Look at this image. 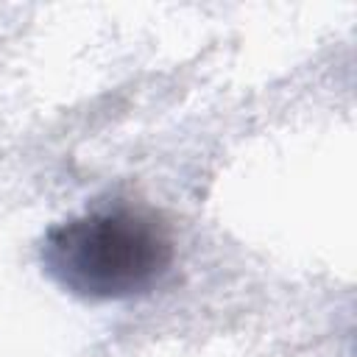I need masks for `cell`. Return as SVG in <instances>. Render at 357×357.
Listing matches in <instances>:
<instances>
[{
	"label": "cell",
	"instance_id": "6da1fadb",
	"mask_svg": "<svg viewBox=\"0 0 357 357\" xmlns=\"http://www.w3.org/2000/svg\"><path fill=\"white\" fill-rule=\"evenodd\" d=\"M45 273L84 301L148 293L173 262L170 226L145 206L114 204L53 223L39 245Z\"/></svg>",
	"mask_w": 357,
	"mask_h": 357
}]
</instances>
